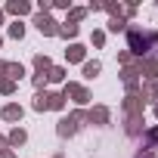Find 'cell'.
I'll list each match as a JSON object with an SVG mask.
<instances>
[{
	"label": "cell",
	"instance_id": "26",
	"mask_svg": "<svg viewBox=\"0 0 158 158\" xmlns=\"http://www.w3.org/2000/svg\"><path fill=\"white\" fill-rule=\"evenodd\" d=\"M3 149H6V136H0V155H3Z\"/></svg>",
	"mask_w": 158,
	"mask_h": 158
},
{
	"label": "cell",
	"instance_id": "22",
	"mask_svg": "<svg viewBox=\"0 0 158 158\" xmlns=\"http://www.w3.org/2000/svg\"><path fill=\"white\" fill-rule=\"evenodd\" d=\"M84 16H87V10H71V13H68V22H74V25H77Z\"/></svg>",
	"mask_w": 158,
	"mask_h": 158
},
{
	"label": "cell",
	"instance_id": "2",
	"mask_svg": "<svg viewBox=\"0 0 158 158\" xmlns=\"http://www.w3.org/2000/svg\"><path fill=\"white\" fill-rule=\"evenodd\" d=\"M81 121H87V115L77 109V112H71L68 118H62L59 121V136H74L77 133V127H81Z\"/></svg>",
	"mask_w": 158,
	"mask_h": 158
},
{
	"label": "cell",
	"instance_id": "21",
	"mask_svg": "<svg viewBox=\"0 0 158 158\" xmlns=\"http://www.w3.org/2000/svg\"><path fill=\"white\" fill-rule=\"evenodd\" d=\"M109 31H127V22L124 19H112L109 22Z\"/></svg>",
	"mask_w": 158,
	"mask_h": 158
},
{
	"label": "cell",
	"instance_id": "6",
	"mask_svg": "<svg viewBox=\"0 0 158 158\" xmlns=\"http://www.w3.org/2000/svg\"><path fill=\"white\" fill-rule=\"evenodd\" d=\"M87 115V121L90 124H109V118H112V112L106 109V106H93L90 112H84Z\"/></svg>",
	"mask_w": 158,
	"mask_h": 158
},
{
	"label": "cell",
	"instance_id": "18",
	"mask_svg": "<svg viewBox=\"0 0 158 158\" xmlns=\"http://www.w3.org/2000/svg\"><path fill=\"white\" fill-rule=\"evenodd\" d=\"M143 99H152V96H158V77H155V81L149 84V87H143V93H139Z\"/></svg>",
	"mask_w": 158,
	"mask_h": 158
},
{
	"label": "cell",
	"instance_id": "24",
	"mask_svg": "<svg viewBox=\"0 0 158 158\" xmlns=\"http://www.w3.org/2000/svg\"><path fill=\"white\" fill-rule=\"evenodd\" d=\"M130 59H133V56H130L127 50H121V53H118V62H121V65H130Z\"/></svg>",
	"mask_w": 158,
	"mask_h": 158
},
{
	"label": "cell",
	"instance_id": "29",
	"mask_svg": "<svg viewBox=\"0 0 158 158\" xmlns=\"http://www.w3.org/2000/svg\"><path fill=\"white\" fill-rule=\"evenodd\" d=\"M155 118H158V102H155Z\"/></svg>",
	"mask_w": 158,
	"mask_h": 158
},
{
	"label": "cell",
	"instance_id": "1",
	"mask_svg": "<svg viewBox=\"0 0 158 158\" xmlns=\"http://www.w3.org/2000/svg\"><path fill=\"white\" fill-rule=\"evenodd\" d=\"M149 47H158V31H139V28H127V53L139 56L149 53Z\"/></svg>",
	"mask_w": 158,
	"mask_h": 158
},
{
	"label": "cell",
	"instance_id": "5",
	"mask_svg": "<svg viewBox=\"0 0 158 158\" xmlns=\"http://www.w3.org/2000/svg\"><path fill=\"white\" fill-rule=\"evenodd\" d=\"M136 71H139L143 77H152V81H155V77H158V59H152V56L139 59V62H136Z\"/></svg>",
	"mask_w": 158,
	"mask_h": 158
},
{
	"label": "cell",
	"instance_id": "16",
	"mask_svg": "<svg viewBox=\"0 0 158 158\" xmlns=\"http://www.w3.org/2000/svg\"><path fill=\"white\" fill-rule=\"evenodd\" d=\"M47 96H50V109H53V112L65 109V96H62V93H47Z\"/></svg>",
	"mask_w": 158,
	"mask_h": 158
},
{
	"label": "cell",
	"instance_id": "23",
	"mask_svg": "<svg viewBox=\"0 0 158 158\" xmlns=\"http://www.w3.org/2000/svg\"><path fill=\"white\" fill-rule=\"evenodd\" d=\"M90 40H93V47H102V44H106V31H93Z\"/></svg>",
	"mask_w": 158,
	"mask_h": 158
},
{
	"label": "cell",
	"instance_id": "14",
	"mask_svg": "<svg viewBox=\"0 0 158 158\" xmlns=\"http://www.w3.org/2000/svg\"><path fill=\"white\" fill-rule=\"evenodd\" d=\"M50 81H53V84H59V81H65V68H59V65H53V68L47 71V84H50Z\"/></svg>",
	"mask_w": 158,
	"mask_h": 158
},
{
	"label": "cell",
	"instance_id": "13",
	"mask_svg": "<svg viewBox=\"0 0 158 158\" xmlns=\"http://www.w3.org/2000/svg\"><path fill=\"white\" fill-rule=\"evenodd\" d=\"M34 68H37V74H47V71L53 68V62H50V56H34Z\"/></svg>",
	"mask_w": 158,
	"mask_h": 158
},
{
	"label": "cell",
	"instance_id": "17",
	"mask_svg": "<svg viewBox=\"0 0 158 158\" xmlns=\"http://www.w3.org/2000/svg\"><path fill=\"white\" fill-rule=\"evenodd\" d=\"M0 93H16V81H10V77H3V74H0Z\"/></svg>",
	"mask_w": 158,
	"mask_h": 158
},
{
	"label": "cell",
	"instance_id": "11",
	"mask_svg": "<svg viewBox=\"0 0 158 158\" xmlns=\"http://www.w3.org/2000/svg\"><path fill=\"white\" fill-rule=\"evenodd\" d=\"M22 74H25V65L22 62H6V77H10V81H19Z\"/></svg>",
	"mask_w": 158,
	"mask_h": 158
},
{
	"label": "cell",
	"instance_id": "12",
	"mask_svg": "<svg viewBox=\"0 0 158 158\" xmlns=\"http://www.w3.org/2000/svg\"><path fill=\"white\" fill-rule=\"evenodd\" d=\"M56 34H59V37H74V34H77V25H74V22H68V19H65V22H62V25H59V31H56Z\"/></svg>",
	"mask_w": 158,
	"mask_h": 158
},
{
	"label": "cell",
	"instance_id": "20",
	"mask_svg": "<svg viewBox=\"0 0 158 158\" xmlns=\"http://www.w3.org/2000/svg\"><path fill=\"white\" fill-rule=\"evenodd\" d=\"M99 68H102L99 62H84V77H96V74H99Z\"/></svg>",
	"mask_w": 158,
	"mask_h": 158
},
{
	"label": "cell",
	"instance_id": "27",
	"mask_svg": "<svg viewBox=\"0 0 158 158\" xmlns=\"http://www.w3.org/2000/svg\"><path fill=\"white\" fill-rule=\"evenodd\" d=\"M0 158H16V152H3V155H0Z\"/></svg>",
	"mask_w": 158,
	"mask_h": 158
},
{
	"label": "cell",
	"instance_id": "15",
	"mask_svg": "<svg viewBox=\"0 0 158 158\" xmlns=\"http://www.w3.org/2000/svg\"><path fill=\"white\" fill-rule=\"evenodd\" d=\"M34 109H37V112H47V109H50V96H47V90H40V93L34 96Z\"/></svg>",
	"mask_w": 158,
	"mask_h": 158
},
{
	"label": "cell",
	"instance_id": "7",
	"mask_svg": "<svg viewBox=\"0 0 158 158\" xmlns=\"http://www.w3.org/2000/svg\"><path fill=\"white\" fill-rule=\"evenodd\" d=\"M0 118H3V121H22V106H16V102L3 106V112H0Z\"/></svg>",
	"mask_w": 158,
	"mask_h": 158
},
{
	"label": "cell",
	"instance_id": "30",
	"mask_svg": "<svg viewBox=\"0 0 158 158\" xmlns=\"http://www.w3.org/2000/svg\"><path fill=\"white\" fill-rule=\"evenodd\" d=\"M0 47H3V37H0Z\"/></svg>",
	"mask_w": 158,
	"mask_h": 158
},
{
	"label": "cell",
	"instance_id": "3",
	"mask_svg": "<svg viewBox=\"0 0 158 158\" xmlns=\"http://www.w3.org/2000/svg\"><path fill=\"white\" fill-rule=\"evenodd\" d=\"M62 96H65V99H74L77 106H84V102H90V93H87V87H84V84H65Z\"/></svg>",
	"mask_w": 158,
	"mask_h": 158
},
{
	"label": "cell",
	"instance_id": "25",
	"mask_svg": "<svg viewBox=\"0 0 158 158\" xmlns=\"http://www.w3.org/2000/svg\"><path fill=\"white\" fill-rule=\"evenodd\" d=\"M146 143H149V146H152V143H158V127H152V130L146 133Z\"/></svg>",
	"mask_w": 158,
	"mask_h": 158
},
{
	"label": "cell",
	"instance_id": "4",
	"mask_svg": "<svg viewBox=\"0 0 158 158\" xmlns=\"http://www.w3.org/2000/svg\"><path fill=\"white\" fill-rule=\"evenodd\" d=\"M34 25H37V31H40V34H47V37H53V34L59 31V22H56V19H50L47 13H37V16H34Z\"/></svg>",
	"mask_w": 158,
	"mask_h": 158
},
{
	"label": "cell",
	"instance_id": "9",
	"mask_svg": "<svg viewBox=\"0 0 158 158\" xmlns=\"http://www.w3.org/2000/svg\"><path fill=\"white\" fill-rule=\"evenodd\" d=\"M25 139H28V133H25L22 127H13V130H10V136H6V143H10V146H25Z\"/></svg>",
	"mask_w": 158,
	"mask_h": 158
},
{
	"label": "cell",
	"instance_id": "19",
	"mask_svg": "<svg viewBox=\"0 0 158 158\" xmlns=\"http://www.w3.org/2000/svg\"><path fill=\"white\" fill-rule=\"evenodd\" d=\"M10 37L22 40V37H25V25H22V22H13V25H10Z\"/></svg>",
	"mask_w": 158,
	"mask_h": 158
},
{
	"label": "cell",
	"instance_id": "8",
	"mask_svg": "<svg viewBox=\"0 0 158 158\" xmlns=\"http://www.w3.org/2000/svg\"><path fill=\"white\" fill-rule=\"evenodd\" d=\"M84 53H87V50H84L81 44H71V47L65 50V59H68V62H84Z\"/></svg>",
	"mask_w": 158,
	"mask_h": 158
},
{
	"label": "cell",
	"instance_id": "28",
	"mask_svg": "<svg viewBox=\"0 0 158 158\" xmlns=\"http://www.w3.org/2000/svg\"><path fill=\"white\" fill-rule=\"evenodd\" d=\"M136 158H152V152H139V155H136Z\"/></svg>",
	"mask_w": 158,
	"mask_h": 158
},
{
	"label": "cell",
	"instance_id": "32",
	"mask_svg": "<svg viewBox=\"0 0 158 158\" xmlns=\"http://www.w3.org/2000/svg\"><path fill=\"white\" fill-rule=\"evenodd\" d=\"M56 158H62V155H56Z\"/></svg>",
	"mask_w": 158,
	"mask_h": 158
},
{
	"label": "cell",
	"instance_id": "31",
	"mask_svg": "<svg viewBox=\"0 0 158 158\" xmlns=\"http://www.w3.org/2000/svg\"><path fill=\"white\" fill-rule=\"evenodd\" d=\"M0 22H3V13H0Z\"/></svg>",
	"mask_w": 158,
	"mask_h": 158
},
{
	"label": "cell",
	"instance_id": "10",
	"mask_svg": "<svg viewBox=\"0 0 158 158\" xmlns=\"http://www.w3.org/2000/svg\"><path fill=\"white\" fill-rule=\"evenodd\" d=\"M6 10H10L13 16H28V13H31V3H25V0H13Z\"/></svg>",
	"mask_w": 158,
	"mask_h": 158
}]
</instances>
